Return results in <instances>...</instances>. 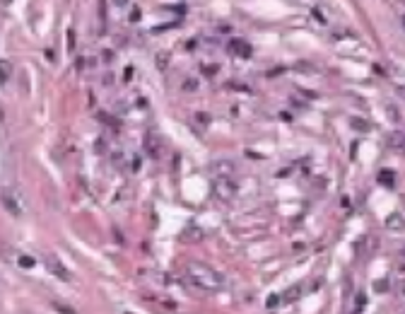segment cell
Segmentation results:
<instances>
[{"instance_id": "obj_7", "label": "cell", "mask_w": 405, "mask_h": 314, "mask_svg": "<svg viewBox=\"0 0 405 314\" xmlns=\"http://www.w3.org/2000/svg\"><path fill=\"white\" fill-rule=\"evenodd\" d=\"M395 182V172L393 169H384V172H379V184H384V186H393Z\"/></svg>"}, {"instance_id": "obj_11", "label": "cell", "mask_w": 405, "mask_h": 314, "mask_svg": "<svg viewBox=\"0 0 405 314\" xmlns=\"http://www.w3.org/2000/svg\"><path fill=\"white\" fill-rule=\"evenodd\" d=\"M53 309L58 314H78L72 307H68V304H60V302H53Z\"/></svg>"}, {"instance_id": "obj_13", "label": "cell", "mask_w": 405, "mask_h": 314, "mask_svg": "<svg viewBox=\"0 0 405 314\" xmlns=\"http://www.w3.org/2000/svg\"><path fill=\"white\" fill-rule=\"evenodd\" d=\"M20 264L24 266V268H31V266H34V259H29V256H22Z\"/></svg>"}, {"instance_id": "obj_5", "label": "cell", "mask_w": 405, "mask_h": 314, "mask_svg": "<svg viewBox=\"0 0 405 314\" xmlns=\"http://www.w3.org/2000/svg\"><path fill=\"white\" fill-rule=\"evenodd\" d=\"M229 51H232L234 56H241V58H248V56H251V46H248L244 39H234L229 44Z\"/></svg>"}, {"instance_id": "obj_10", "label": "cell", "mask_w": 405, "mask_h": 314, "mask_svg": "<svg viewBox=\"0 0 405 314\" xmlns=\"http://www.w3.org/2000/svg\"><path fill=\"white\" fill-rule=\"evenodd\" d=\"M388 145H391V148H395V150H400V148H403V133H400V131L393 133V135L388 138Z\"/></svg>"}, {"instance_id": "obj_1", "label": "cell", "mask_w": 405, "mask_h": 314, "mask_svg": "<svg viewBox=\"0 0 405 314\" xmlns=\"http://www.w3.org/2000/svg\"><path fill=\"white\" fill-rule=\"evenodd\" d=\"M186 278L200 290H219L225 285V275L215 271L212 266L200 264V261H193V264L186 266Z\"/></svg>"}, {"instance_id": "obj_8", "label": "cell", "mask_w": 405, "mask_h": 314, "mask_svg": "<svg viewBox=\"0 0 405 314\" xmlns=\"http://www.w3.org/2000/svg\"><path fill=\"white\" fill-rule=\"evenodd\" d=\"M10 73H12L10 61H0V85H5L10 80Z\"/></svg>"}, {"instance_id": "obj_9", "label": "cell", "mask_w": 405, "mask_h": 314, "mask_svg": "<svg viewBox=\"0 0 405 314\" xmlns=\"http://www.w3.org/2000/svg\"><path fill=\"white\" fill-rule=\"evenodd\" d=\"M145 145H148V150L152 152L155 157H157V155H159V150H162V145H159V141H157V138H155V135H150L148 141H145Z\"/></svg>"}, {"instance_id": "obj_3", "label": "cell", "mask_w": 405, "mask_h": 314, "mask_svg": "<svg viewBox=\"0 0 405 314\" xmlns=\"http://www.w3.org/2000/svg\"><path fill=\"white\" fill-rule=\"evenodd\" d=\"M215 193H217L222 201H229V198H234V193H237V184L232 182L229 177H219L217 182H215Z\"/></svg>"}, {"instance_id": "obj_17", "label": "cell", "mask_w": 405, "mask_h": 314, "mask_svg": "<svg viewBox=\"0 0 405 314\" xmlns=\"http://www.w3.org/2000/svg\"><path fill=\"white\" fill-rule=\"evenodd\" d=\"M5 3H10V0H5Z\"/></svg>"}, {"instance_id": "obj_6", "label": "cell", "mask_w": 405, "mask_h": 314, "mask_svg": "<svg viewBox=\"0 0 405 314\" xmlns=\"http://www.w3.org/2000/svg\"><path fill=\"white\" fill-rule=\"evenodd\" d=\"M386 227L393 230V232H400L403 230V213H393L388 220H386Z\"/></svg>"}, {"instance_id": "obj_14", "label": "cell", "mask_w": 405, "mask_h": 314, "mask_svg": "<svg viewBox=\"0 0 405 314\" xmlns=\"http://www.w3.org/2000/svg\"><path fill=\"white\" fill-rule=\"evenodd\" d=\"M130 20H133V22L140 20V10H133V12H130Z\"/></svg>"}, {"instance_id": "obj_15", "label": "cell", "mask_w": 405, "mask_h": 314, "mask_svg": "<svg viewBox=\"0 0 405 314\" xmlns=\"http://www.w3.org/2000/svg\"><path fill=\"white\" fill-rule=\"evenodd\" d=\"M114 5H119V8H126V5H128V0H114Z\"/></svg>"}, {"instance_id": "obj_4", "label": "cell", "mask_w": 405, "mask_h": 314, "mask_svg": "<svg viewBox=\"0 0 405 314\" xmlns=\"http://www.w3.org/2000/svg\"><path fill=\"white\" fill-rule=\"evenodd\" d=\"M46 266H49V271H51L53 275H56V278H60V281H70L68 268H65L63 264H60V261L56 259V256H46Z\"/></svg>"}, {"instance_id": "obj_2", "label": "cell", "mask_w": 405, "mask_h": 314, "mask_svg": "<svg viewBox=\"0 0 405 314\" xmlns=\"http://www.w3.org/2000/svg\"><path fill=\"white\" fill-rule=\"evenodd\" d=\"M0 203L5 205V211H8L12 218H20L22 215V203H20V198H17V193L15 191L3 189V191H0Z\"/></svg>"}, {"instance_id": "obj_12", "label": "cell", "mask_w": 405, "mask_h": 314, "mask_svg": "<svg viewBox=\"0 0 405 314\" xmlns=\"http://www.w3.org/2000/svg\"><path fill=\"white\" fill-rule=\"evenodd\" d=\"M352 126H355V128H359V131H366V128H369V123L359 121V119H352Z\"/></svg>"}, {"instance_id": "obj_16", "label": "cell", "mask_w": 405, "mask_h": 314, "mask_svg": "<svg viewBox=\"0 0 405 314\" xmlns=\"http://www.w3.org/2000/svg\"><path fill=\"white\" fill-rule=\"evenodd\" d=\"M3 119H5V112H3V107H0V121H3Z\"/></svg>"}]
</instances>
